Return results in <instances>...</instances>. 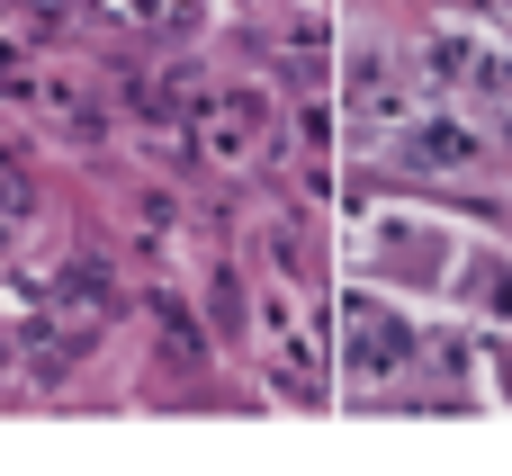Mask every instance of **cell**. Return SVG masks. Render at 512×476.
Segmentation results:
<instances>
[{
    "mask_svg": "<svg viewBox=\"0 0 512 476\" xmlns=\"http://www.w3.org/2000/svg\"><path fill=\"white\" fill-rule=\"evenodd\" d=\"M99 9H108V18H144L153 0H99Z\"/></svg>",
    "mask_w": 512,
    "mask_h": 476,
    "instance_id": "obj_1",
    "label": "cell"
}]
</instances>
